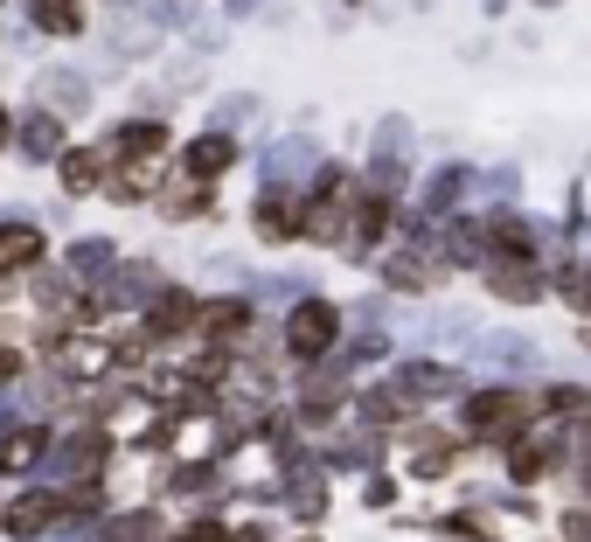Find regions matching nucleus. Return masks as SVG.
Masks as SVG:
<instances>
[{"mask_svg": "<svg viewBox=\"0 0 591 542\" xmlns=\"http://www.w3.org/2000/svg\"><path fill=\"white\" fill-rule=\"evenodd\" d=\"M195 320H202V306H195L188 292H174V299H160V306H153L147 334H153V341H167V334H181V327H195Z\"/></svg>", "mask_w": 591, "mask_h": 542, "instance_id": "7", "label": "nucleus"}, {"mask_svg": "<svg viewBox=\"0 0 591 542\" xmlns=\"http://www.w3.org/2000/svg\"><path fill=\"white\" fill-rule=\"evenodd\" d=\"M42 445H49L42 431H21V438H0V473H14V466H28V459H35Z\"/></svg>", "mask_w": 591, "mask_h": 542, "instance_id": "12", "label": "nucleus"}, {"mask_svg": "<svg viewBox=\"0 0 591 542\" xmlns=\"http://www.w3.org/2000/svg\"><path fill=\"white\" fill-rule=\"evenodd\" d=\"M14 369H21V348H0V383H7Z\"/></svg>", "mask_w": 591, "mask_h": 542, "instance_id": "16", "label": "nucleus"}, {"mask_svg": "<svg viewBox=\"0 0 591 542\" xmlns=\"http://www.w3.org/2000/svg\"><path fill=\"white\" fill-rule=\"evenodd\" d=\"M230 160H237V146H230V139H202V146H188V174H195V181L223 174Z\"/></svg>", "mask_w": 591, "mask_h": 542, "instance_id": "8", "label": "nucleus"}, {"mask_svg": "<svg viewBox=\"0 0 591 542\" xmlns=\"http://www.w3.org/2000/svg\"><path fill=\"white\" fill-rule=\"evenodd\" d=\"M543 466H550V459H543L536 445H515V480H543Z\"/></svg>", "mask_w": 591, "mask_h": 542, "instance_id": "13", "label": "nucleus"}, {"mask_svg": "<svg viewBox=\"0 0 591 542\" xmlns=\"http://www.w3.org/2000/svg\"><path fill=\"white\" fill-rule=\"evenodd\" d=\"M529 417H536L529 397H515V390H480V397L466 404V431H473V438H515Z\"/></svg>", "mask_w": 591, "mask_h": 542, "instance_id": "1", "label": "nucleus"}, {"mask_svg": "<svg viewBox=\"0 0 591 542\" xmlns=\"http://www.w3.org/2000/svg\"><path fill=\"white\" fill-rule=\"evenodd\" d=\"M160 209H167V216H195V209H209V181H195V174H188L181 188H167V195H160Z\"/></svg>", "mask_w": 591, "mask_h": 542, "instance_id": "10", "label": "nucleus"}, {"mask_svg": "<svg viewBox=\"0 0 591 542\" xmlns=\"http://www.w3.org/2000/svg\"><path fill=\"white\" fill-rule=\"evenodd\" d=\"M0 146H7V112H0Z\"/></svg>", "mask_w": 591, "mask_h": 542, "instance_id": "17", "label": "nucleus"}, {"mask_svg": "<svg viewBox=\"0 0 591 542\" xmlns=\"http://www.w3.org/2000/svg\"><path fill=\"white\" fill-rule=\"evenodd\" d=\"M286 348H293L299 362H313V355H327V348H334V306H327V299L293 306V320H286Z\"/></svg>", "mask_w": 591, "mask_h": 542, "instance_id": "2", "label": "nucleus"}, {"mask_svg": "<svg viewBox=\"0 0 591 542\" xmlns=\"http://www.w3.org/2000/svg\"><path fill=\"white\" fill-rule=\"evenodd\" d=\"M98 174H105V153H63V188H98Z\"/></svg>", "mask_w": 591, "mask_h": 542, "instance_id": "9", "label": "nucleus"}, {"mask_svg": "<svg viewBox=\"0 0 591 542\" xmlns=\"http://www.w3.org/2000/svg\"><path fill=\"white\" fill-rule=\"evenodd\" d=\"M181 542H223V529L216 522H195V529H181Z\"/></svg>", "mask_w": 591, "mask_h": 542, "instance_id": "14", "label": "nucleus"}, {"mask_svg": "<svg viewBox=\"0 0 591 542\" xmlns=\"http://www.w3.org/2000/svg\"><path fill=\"white\" fill-rule=\"evenodd\" d=\"M28 7H35V21H42L49 35H70V28L84 21V14H77V0H28Z\"/></svg>", "mask_w": 591, "mask_h": 542, "instance_id": "11", "label": "nucleus"}, {"mask_svg": "<svg viewBox=\"0 0 591 542\" xmlns=\"http://www.w3.org/2000/svg\"><path fill=\"white\" fill-rule=\"evenodd\" d=\"M42 258V237L28 223H0V271H28Z\"/></svg>", "mask_w": 591, "mask_h": 542, "instance_id": "6", "label": "nucleus"}, {"mask_svg": "<svg viewBox=\"0 0 591 542\" xmlns=\"http://www.w3.org/2000/svg\"><path fill=\"white\" fill-rule=\"evenodd\" d=\"M195 327H202V341L223 355V341L251 327V299H216V306H202V320H195Z\"/></svg>", "mask_w": 591, "mask_h": 542, "instance_id": "3", "label": "nucleus"}, {"mask_svg": "<svg viewBox=\"0 0 591 542\" xmlns=\"http://www.w3.org/2000/svg\"><path fill=\"white\" fill-rule=\"evenodd\" d=\"M564 536H571V542H591V515H571V522H564Z\"/></svg>", "mask_w": 591, "mask_h": 542, "instance_id": "15", "label": "nucleus"}, {"mask_svg": "<svg viewBox=\"0 0 591 542\" xmlns=\"http://www.w3.org/2000/svg\"><path fill=\"white\" fill-rule=\"evenodd\" d=\"M487 278H494L501 299H543V271H536V258H494Z\"/></svg>", "mask_w": 591, "mask_h": 542, "instance_id": "4", "label": "nucleus"}, {"mask_svg": "<svg viewBox=\"0 0 591 542\" xmlns=\"http://www.w3.org/2000/svg\"><path fill=\"white\" fill-rule=\"evenodd\" d=\"M56 515H63V501H56V494H21V501L7 508V536H42Z\"/></svg>", "mask_w": 591, "mask_h": 542, "instance_id": "5", "label": "nucleus"}]
</instances>
